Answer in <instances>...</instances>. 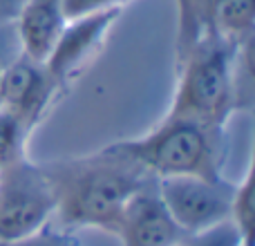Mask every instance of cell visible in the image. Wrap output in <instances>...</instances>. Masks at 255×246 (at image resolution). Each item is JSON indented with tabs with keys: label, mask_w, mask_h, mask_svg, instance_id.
I'll list each match as a JSON object with an SVG mask.
<instances>
[{
	"label": "cell",
	"mask_w": 255,
	"mask_h": 246,
	"mask_svg": "<svg viewBox=\"0 0 255 246\" xmlns=\"http://www.w3.org/2000/svg\"><path fill=\"white\" fill-rule=\"evenodd\" d=\"M56 197L54 222L67 231L99 229L115 235L126 204L154 177L112 143L97 152L43 161Z\"/></svg>",
	"instance_id": "1"
},
{
	"label": "cell",
	"mask_w": 255,
	"mask_h": 246,
	"mask_svg": "<svg viewBox=\"0 0 255 246\" xmlns=\"http://www.w3.org/2000/svg\"><path fill=\"white\" fill-rule=\"evenodd\" d=\"M251 45L204 38L177 52V81L168 117L226 127L251 106Z\"/></svg>",
	"instance_id": "2"
},
{
	"label": "cell",
	"mask_w": 255,
	"mask_h": 246,
	"mask_svg": "<svg viewBox=\"0 0 255 246\" xmlns=\"http://www.w3.org/2000/svg\"><path fill=\"white\" fill-rule=\"evenodd\" d=\"M112 145L154 179L224 175L226 127L163 115L148 132L134 139L115 141Z\"/></svg>",
	"instance_id": "3"
},
{
	"label": "cell",
	"mask_w": 255,
	"mask_h": 246,
	"mask_svg": "<svg viewBox=\"0 0 255 246\" xmlns=\"http://www.w3.org/2000/svg\"><path fill=\"white\" fill-rule=\"evenodd\" d=\"M54 215L56 197L43 163L25 154L0 168V244L38 233Z\"/></svg>",
	"instance_id": "4"
},
{
	"label": "cell",
	"mask_w": 255,
	"mask_h": 246,
	"mask_svg": "<svg viewBox=\"0 0 255 246\" xmlns=\"http://www.w3.org/2000/svg\"><path fill=\"white\" fill-rule=\"evenodd\" d=\"M159 195L172 220L188 235L211 231L231 220L238 181L222 177H166L157 179Z\"/></svg>",
	"instance_id": "5"
},
{
	"label": "cell",
	"mask_w": 255,
	"mask_h": 246,
	"mask_svg": "<svg viewBox=\"0 0 255 246\" xmlns=\"http://www.w3.org/2000/svg\"><path fill=\"white\" fill-rule=\"evenodd\" d=\"M255 0H177V52L204 38L253 43Z\"/></svg>",
	"instance_id": "6"
},
{
	"label": "cell",
	"mask_w": 255,
	"mask_h": 246,
	"mask_svg": "<svg viewBox=\"0 0 255 246\" xmlns=\"http://www.w3.org/2000/svg\"><path fill=\"white\" fill-rule=\"evenodd\" d=\"M58 97L61 90L49 76L45 63L25 54H20L0 76V108L11 112L31 132L45 119Z\"/></svg>",
	"instance_id": "7"
},
{
	"label": "cell",
	"mask_w": 255,
	"mask_h": 246,
	"mask_svg": "<svg viewBox=\"0 0 255 246\" xmlns=\"http://www.w3.org/2000/svg\"><path fill=\"white\" fill-rule=\"evenodd\" d=\"M115 235L121 246H179L188 238L163 204L157 179H148L130 197Z\"/></svg>",
	"instance_id": "8"
},
{
	"label": "cell",
	"mask_w": 255,
	"mask_h": 246,
	"mask_svg": "<svg viewBox=\"0 0 255 246\" xmlns=\"http://www.w3.org/2000/svg\"><path fill=\"white\" fill-rule=\"evenodd\" d=\"M124 9H112V11L90 13L74 20H67L63 34L58 36L52 54L45 61L49 76L58 90H67L76 74L94 58V54L101 49L110 27L117 22Z\"/></svg>",
	"instance_id": "9"
},
{
	"label": "cell",
	"mask_w": 255,
	"mask_h": 246,
	"mask_svg": "<svg viewBox=\"0 0 255 246\" xmlns=\"http://www.w3.org/2000/svg\"><path fill=\"white\" fill-rule=\"evenodd\" d=\"M13 25L22 54L45 63L67 25L63 0H22Z\"/></svg>",
	"instance_id": "10"
},
{
	"label": "cell",
	"mask_w": 255,
	"mask_h": 246,
	"mask_svg": "<svg viewBox=\"0 0 255 246\" xmlns=\"http://www.w3.org/2000/svg\"><path fill=\"white\" fill-rule=\"evenodd\" d=\"M229 222L233 224L235 233H238L240 244L253 246V172H251V168L238 181Z\"/></svg>",
	"instance_id": "11"
},
{
	"label": "cell",
	"mask_w": 255,
	"mask_h": 246,
	"mask_svg": "<svg viewBox=\"0 0 255 246\" xmlns=\"http://www.w3.org/2000/svg\"><path fill=\"white\" fill-rule=\"evenodd\" d=\"M29 136L31 130H27L25 123L0 108V168L29 154L27 152Z\"/></svg>",
	"instance_id": "12"
},
{
	"label": "cell",
	"mask_w": 255,
	"mask_h": 246,
	"mask_svg": "<svg viewBox=\"0 0 255 246\" xmlns=\"http://www.w3.org/2000/svg\"><path fill=\"white\" fill-rule=\"evenodd\" d=\"M0 246H81V242L74 231H67L63 226H58L56 222H52V224H47L45 229H40L38 233L29 235V238Z\"/></svg>",
	"instance_id": "13"
},
{
	"label": "cell",
	"mask_w": 255,
	"mask_h": 246,
	"mask_svg": "<svg viewBox=\"0 0 255 246\" xmlns=\"http://www.w3.org/2000/svg\"><path fill=\"white\" fill-rule=\"evenodd\" d=\"M132 0H63V11L67 20H74L90 13L112 11V9H124Z\"/></svg>",
	"instance_id": "14"
},
{
	"label": "cell",
	"mask_w": 255,
	"mask_h": 246,
	"mask_svg": "<svg viewBox=\"0 0 255 246\" xmlns=\"http://www.w3.org/2000/svg\"><path fill=\"white\" fill-rule=\"evenodd\" d=\"M20 54L22 49H20V40H18V31L13 20L0 25V76Z\"/></svg>",
	"instance_id": "15"
}]
</instances>
